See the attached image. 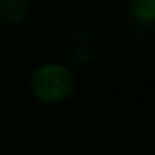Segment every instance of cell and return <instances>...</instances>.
Masks as SVG:
<instances>
[{
  "label": "cell",
  "mask_w": 155,
  "mask_h": 155,
  "mask_svg": "<svg viewBox=\"0 0 155 155\" xmlns=\"http://www.w3.org/2000/svg\"><path fill=\"white\" fill-rule=\"evenodd\" d=\"M74 54L78 62H87L92 55V38L87 30H80L74 37Z\"/></svg>",
  "instance_id": "obj_3"
},
{
  "label": "cell",
  "mask_w": 155,
  "mask_h": 155,
  "mask_svg": "<svg viewBox=\"0 0 155 155\" xmlns=\"http://www.w3.org/2000/svg\"><path fill=\"white\" fill-rule=\"evenodd\" d=\"M132 10L142 20L155 17V0H132Z\"/></svg>",
  "instance_id": "obj_4"
},
{
  "label": "cell",
  "mask_w": 155,
  "mask_h": 155,
  "mask_svg": "<svg viewBox=\"0 0 155 155\" xmlns=\"http://www.w3.org/2000/svg\"><path fill=\"white\" fill-rule=\"evenodd\" d=\"M28 0H0V20L20 24L27 15Z\"/></svg>",
  "instance_id": "obj_2"
},
{
  "label": "cell",
  "mask_w": 155,
  "mask_h": 155,
  "mask_svg": "<svg viewBox=\"0 0 155 155\" xmlns=\"http://www.w3.org/2000/svg\"><path fill=\"white\" fill-rule=\"evenodd\" d=\"M32 87L40 100L57 104L64 102L72 94L74 80L67 68L60 65H45L35 72Z\"/></svg>",
  "instance_id": "obj_1"
}]
</instances>
